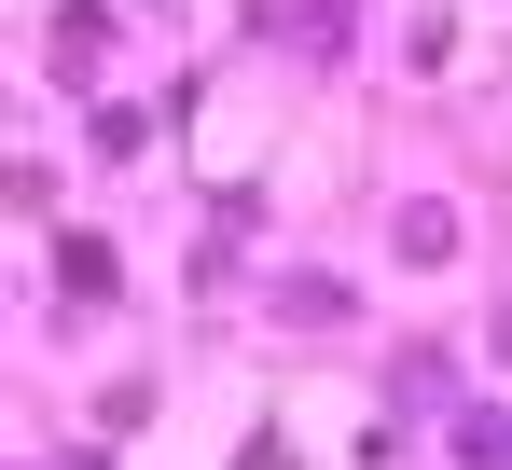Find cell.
I'll use <instances>...</instances> for the list:
<instances>
[{"mask_svg":"<svg viewBox=\"0 0 512 470\" xmlns=\"http://www.w3.org/2000/svg\"><path fill=\"white\" fill-rule=\"evenodd\" d=\"M97 42H111L97 14H56V83H84V70H97Z\"/></svg>","mask_w":512,"mask_h":470,"instance_id":"obj_2","label":"cell"},{"mask_svg":"<svg viewBox=\"0 0 512 470\" xmlns=\"http://www.w3.org/2000/svg\"><path fill=\"white\" fill-rule=\"evenodd\" d=\"M56 277H70V305H111V249H97V235H70V249H56Z\"/></svg>","mask_w":512,"mask_h":470,"instance_id":"obj_1","label":"cell"}]
</instances>
